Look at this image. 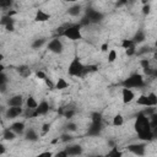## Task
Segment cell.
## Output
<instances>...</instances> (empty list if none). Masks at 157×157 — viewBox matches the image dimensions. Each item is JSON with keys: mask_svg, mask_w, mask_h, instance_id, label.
Instances as JSON below:
<instances>
[{"mask_svg": "<svg viewBox=\"0 0 157 157\" xmlns=\"http://www.w3.org/2000/svg\"><path fill=\"white\" fill-rule=\"evenodd\" d=\"M135 131L139 135L140 140L144 141H151L155 135L151 130V124H150V117L145 115L144 113H139L137 118L135 120Z\"/></svg>", "mask_w": 157, "mask_h": 157, "instance_id": "cell-1", "label": "cell"}, {"mask_svg": "<svg viewBox=\"0 0 157 157\" xmlns=\"http://www.w3.org/2000/svg\"><path fill=\"white\" fill-rule=\"evenodd\" d=\"M61 37H65L70 40H77L81 39L82 34H81V25H72L69 26L66 28H64V32L61 34Z\"/></svg>", "mask_w": 157, "mask_h": 157, "instance_id": "cell-2", "label": "cell"}, {"mask_svg": "<svg viewBox=\"0 0 157 157\" xmlns=\"http://www.w3.org/2000/svg\"><path fill=\"white\" fill-rule=\"evenodd\" d=\"M83 70H85V65H82V63L78 60V58H74L67 67V72L70 76H75V77H80L83 76Z\"/></svg>", "mask_w": 157, "mask_h": 157, "instance_id": "cell-3", "label": "cell"}, {"mask_svg": "<svg viewBox=\"0 0 157 157\" xmlns=\"http://www.w3.org/2000/svg\"><path fill=\"white\" fill-rule=\"evenodd\" d=\"M123 86L125 88H139L144 86V78L140 74H134L131 76H129L128 78H125L123 81Z\"/></svg>", "mask_w": 157, "mask_h": 157, "instance_id": "cell-4", "label": "cell"}, {"mask_svg": "<svg viewBox=\"0 0 157 157\" xmlns=\"http://www.w3.org/2000/svg\"><path fill=\"white\" fill-rule=\"evenodd\" d=\"M85 17L90 21V23H98V22H101V21L103 20L104 15H103L101 11H98V10H94V9H87V10H86V16H85Z\"/></svg>", "mask_w": 157, "mask_h": 157, "instance_id": "cell-5", "label": "cell"}, {"mask_svg": "<svg viewBox=\"0 0 157 157\" xmlns=\"http://www.w3.org/2000/svg\"><path fill=\"white\" fill-rule=\"evenodd\" d=\"M48 49L54 53V54H60L63 53V49H64V45H63V42L59 39V38H53L49 43H48Z\"/></svg>", "mask_w": 157, "mask_h": 157, "instance_id": "cell-6", "label": "cell"}, {"mask_svg": "<svg viewBox=\"0 0 157 157\" xmlns=\"http://www.w3.org/2000/svg\"><path fill=\"white\" fill-rule=\"evenodd\" d=\"M128 150L136 156H144L146 152V146L145 144H131L128 146Z\"/></svg>", "mask_w": 157, "mask_h": 157, "instance_id": "cell-7", "label": "cell"}, {"mask_svg": "<svg viewBox=\"0 0 157 157\" xmlns=\"http://www.w3.org/2000/svg\"><path fill=\"white\" fill-rule=\"evenodd\" d=\"M21 114H23V109L21 107H9L5 112V117L7 119H15Z\"/></svg>", "mask_w": 157, "mask_h": 157, "instance_id": "cell-8", "label": "cell"}, {"mask_svg": "<svg viewBox=\"0 0 157 157\" xmlns=\"http://www.w3.org/2000/svg\"><path fill=\"white\" fill-rule=\"evenodd\" d=\"M121 98H123V103L128 104V103L132 102V99L135 98V94H134V92L130 88H125L124 87L121 90Z\"/></svg>", "mask_w": 157, "mask_h": 157, "instance_id": "cell-9", "label": "cell"}, {"mask_svg": "<svg viewBox=\"0 0 157 157\" xmlns=\"http://www.w3.org/2000/svg\"><path fill=\"white\" fill-rule=\"evenodd\" d=\"M65 151L69 156H80L83 152V148L80 145H70L65 148Z\"/></svg>", "mask_w": 157, "mask_h": 157, "instance_id": "cell-10", "label": "cell"}, {"mask_svg": "<svg viewBox=\"0 0 157 157\" xmlns=\"http://www.w3.org/2000/svg\"><path fill=\"white\" fill-rule=\"evenodd\" d=\"M22 104H23V98H22L21 94L12 96L7 101V105L9 107H22Z\"/></svg>", "mask_w": 157, "mask_h": 157, "instance_id": "cell-11", "label": "cell"}, {"mask_svg": "<svg viewBox=\"0 0 157 157\" xmlns=\"http://www.w3.org/2000/svg\"><path fill=\"white\" fill-rule=\"evenodd\" d=\"M10 129L16 134V135H22L26 130V126H25V123L23 121H15L11 124Z\"/></svg>", "mask_w": 157, "mask_h": 157, "instance_id": "cell-12", "label": "cell"}, {"mask_svg": "<svg viewBox=\"0 0 157 157\" xmlns=\"http://www.w3.org/2000/svg\"><path fill=\"white\" fill-rule=\"evenodd\" d=\"M101 130H102V121H92V124L88 128L87 132L91 136H96V135H98L101 132Z\"/></svg>", "mask_w": 157, "mask_h": 157, "instance_id": "cell-13", "label": "cell"}, {"mask_svg": "<svg viewBox=\"0 0 157 157\" xmlns=\"http://www.w3.org/2000/svg\"><path fill=\"white\" fill-rule=\"evenodd\" d=\"M50 17H52L50 13L45 12L44 10H37L36 16H34V21H37V22H45V21H49Z\"/></svg>", "mask_w": 157, "mask_h": 157, "instance_id": "cell-14", "label": "cell"}, {"mask_svg": "<svg viewBox=\"0 0 157 157\" xmlns=\"http://www.w3.org/2000/svg\"><path fill=\"white\" fill-rule=\"evenodd\" d=\"M137 104H139V105H142V107H153L152 103H151L150 97L146 96V94H141V96L137 98Z\"/></svg>", "mask_w": 157, "mask_h": 157, "instance_id": "cell-15", "label": "cell"}, {"mask_svg": "<svg viewBox=\"0 0 157 157\" xmlns=\"http://www.w3.org/2000/svg\"><path fill=\"white\" fill-rule=\"evenodd\" d=\"M37 112H38V114H39V115H44V114H47V113L49 112V104H48V102L42 101V102L38 104Z\"/></svg>", "mask_w": 157, "mask_h": 157, "instance_id": "cell-16", "label": "cell"}, {"mask_svg": "<svg viewBox=\"0 0 157 157\" xmlns=\"http://www.w3.org/2000/svg\"><path fill=\"white\" fill-rule=\"evenodd\" d=\"M81 10H82L81 5L75 4V5H72L71 7H69V9H67V13H69L70 16H78V15H80V12H81Z\"/></svg>", "mask_w": 157, "mask_h": 157, "instance_id": "cell-17", "label": "cell"}, {"mask_svg": "<svg viewBox=\"0 0 157 157\" xmlns=\"http://www.w3.org/2000/svg\"><path fill=\"white\" fill-rule=\"evenodd\" d=\"M25 137H26V140H28V141H37V140H38V134H37L33 129H28V130H26V132H25Z\"/></svg>", "mask_w": 157, "mask_h": 157, "instance_id": "cell-18", "label": "cell"}, {"mask_svg": "<svg viewBox=\"0 0 157 157\" xmlns=\"http://www.w3.org/2000/svg\"><path fill=\"white\" fill-rule=\"evenodd\" d=\"M15 137H16V134H15L10 128L4 130V132H2V139H4V140H6V141H12V140H15Z\"/></svg>", "mask_w": 157, "mask_h": 157, "instance_id": "cell-19", "label": "cell"}, {"mask_svg": "<svg viewBox=\"0 0 157 157\" xmlns=\"http://www.w3.org/2000/svg\"><path fill=\"white\" fill-rule=\"evenodd\" d=\"M150 124H151V130L153 132V135H157V113H153L150 117Z\"/></svg>", "mask_w": 157, "mask_h": 157, "instance_id": "cell-20", "label": "cell"}, {"mask_svg": "<svg viewBox=\"0 0 157 157\" xmlns=\"http://www.w3.org/2000/svg\"><path fill=\"white\" fill-rule=\"evenodd\" d=\"M0 23H1V26L6 27V26H10V25H13L15 23V20L12 17L7 16V15H2L1 16V20H0Z\"/></svg>", "mask_w": 157, "mask_h": 157, "instance_id": "cell-21", "label": "cell"}, {"mask_svg": "<svg viewBox=\"0 0 157 157\" xmlns=\"http://www.w3.org/2000/svg\"><path fill=\"white\" fill-rule=\"evenodd\" d=\"M18 74H20L22 77H28V76L32 74V71H31V69H29L28 66L21 65V66H18Z\"/></svg>", "mask_w": 157, "mask_h": 157, "instance_id": "cell-22", "label": "cell"}, {"mask_svg": "<svg viewBox=\"0 0 157 157\" xmlns=\"http://www.w3.org/2000/svg\"><path fill=\"white\" fill-rule=\"evenodd\" d=\"M38 102L34 99V97H32V96H29L28 98H27V101H26V105H27V108H29V109H37L38 108Z\"/></svg>", "mask_w": 157, "mask_h": 157, "instance_id": "cell-23", "label": "cell"}, {"mask_svg": "<svg viewBox=\"0 0 157 157\" xmlns=\"http://www.w3.org/2000/svg\"><path fill=\"white\" fill-rule=\"evenodd\" d=\"M105 157H123V153H121V151L117 146H114V147H112L109 150V152L107 153Z\"/></svg>", "mask_w": 157, "mask_h": 157, "instance_id": "cell-24", "label": "cell"}, {"mask_svg": "<svg viewBox=\"0 0 157 157\" xmlns=\"http://www.w3.org/2000/svg\"><path fill=\"white\" fill-rule=\"evenodd\" d=\"M145 32L144 31H137L136 33H135V36H134V38H132V40L135 42V44L136 43H142L144 40H145Z\"/></svg>", "mask_w": 157, "mask_h": 157, "instance_id": "cell-25", "label": "cell"}, {"mask_svg": "<svg viewBox=\"0 0 157 157\" xmlns=\"http://www.w3.org/2000/svg\"><path fill=\"white\" fill-rule=\"evenodd\" d=\"M69 87V83L65 81V78H59L55 83V88L56 90H65Z\"/></svg>", "mask_w": 157, "mask_h": 157, "instance_id": "cell-26", "label": "cell"}, {"mask_svg": "<svg viewBox=\"0 0 157 157\" xmlns=\"http://www.w3.org/2000/svg\"><path fill=\"white\" fill-rule=\"evenodd\" d=\"M114 126H121L124 124V118L121 114H117L114 118H113V123H112Z\"/></svg>", "mask_w": 157, "mask_h": 157, "instance_id": "cell-27", "label": "cell"}, {"mask_svg": "<svg viewBox=\"0 0 157 157\" xmlns=\"http://www.w3.org/2000/svg\"><path fill=\"white\" fill-rule=\"evenodd\" d=\"M136 44H135V42L132 40V39H123V42H121V47L126 50V49H129V48H131V47H135Z\"/></svg>", "mask_w": 157, "mask_h": 157, "instance_id": "cell-28", "label": "cell"}, {"mask_svg": "<svg viewBox=\"0 0 157 157\" xmlns=\"http://www.w3.org/2000/svg\"><path fill=\"white\" fill-rule=\"evenodd\" d=\"M44 43H45V39H44V38L34 39V40H33V43H32V48H33V49H39Z\"/></svg>", "mask_w": 157, "mask_h": 157, "instance_id": "cell-29", "label": "cell"}, {"mask_svg": "<svg viewBox=\"0 0 157 157\" xmlns=\"http://www.w3.org/2000/svg\"><path fill=\"white\" fill-rule=\"evenodd\" d=\"M115 59H117V52H115V49H110L109 53H108V61L114 63Z\"/></svg>", "mask_w": 157, "mask_h": 157, "instance_id": "cell-30", "label": "cell"}, {"mask_svg": "<svg viewBox=\"0 0 157 157\" xmlns=\"http://www.w3.org/2000/svg\"><path fill=\"white\" fill-rule=\"evenodd\" d=\"M94 71H97V66H96V65H87V66H85L83 75L90 74V72H94Z\"/></svg>", "mask_w": 157, "mask_h": 157, "instance_id": "cell-31", "label": "cell"}, {"mask_svg": "<svg viewBox=\"0 0 157 157\" xmlns=\"http://www.w3.org/2000/svg\"><path fill=\"white\" fill-rule=\"evenodd\" d=\"M49 130H50V124H43V126H42V129H40V135H42V136L47 135V134L49 132Z\"/></svg>", "mask_w": 157, "mask_h": 157, "instance_id": "cell-32", "label": "cell"}, {"mask_svg": "<svg viewBox=\"0 0 157 157\" xmlns=\"http://www.w3.org/2000/svg\"><path fill=\"white\" fill-rule=\"evenodd\" d=\"M11 5H12V1H10V0H2V1H0V7L1 9L10 7Z\"/></svg>", "mask_w": 157, "mask_h": 157, "instance_id": "cell-33", "label": "cell"}, {"mask_svg": "<svg viewBox=\"0 0 157 157\" xmlns=\"http://www.w3.org/2000/svg\"><path fill=\"white\" fill-rule=\"evenodd\" d=\"M148 97H150V99H151V103H152V105L155 107V105H157V96L153 93V92H151V93H148L147 94Z\"/></svg>", "mask_w": 157, "mask_h": 157, "instance_id": "cell-34", "label": "cell"}, {"mask_svg": "<svg viewBox=\"0 0 157 157\" xmlns=\"http://www.w3.org/2000/svg\"><path fill=\"white\" fill-rule=\"evenodd\" d=\"M74 115H75V110H74V109H67V110H65V112H64V117H65V118H67V119L72 118Z\"/></svg>", "mask_w": 157, "mask_h": 157, "instance_id": "cell-35", "label": "cell"}, {"mask_svg": "<svg viewBox=\"0 0 157 157\" xmlns=\"http://www.w3.org/2000/svg\"><path fill=\"white\" fill-rule=\"evenodd\" d=\"M92 121H102V115L99 113H92Z\"/></svg>", "mask_w": 157, "mask_h": 157, "instance_id": "cell-36", "label": "cell"}, {"mask_svg": "<svg viewBox=\"0 0 157 157\" xmlns=\"http://www.w3.org/2000/svg\"><path fill=\"white\" fill-rule=\"evenodd\" d=\"M36 76H37L38 78H40V80H45V78H48L47 75H45V72H43L42 70H38V71L36 72Z\"/></svg>", "mask_w": 157, "mask_h": 157, "instance_id": "cell-37", "label": "cell"}, {"mask_svg": "<svg viewBox=\"0 0 157 157\" xmlns=\"http://www.w3.org/2000/svg\"><path fill=\"white\" fill-rule=\"evenodd\" d=\"M60 140H61L63 142H67V141H71L72 137H71V135H69V134H63L61 137H60Z\"/></svg>", "mask_w": 157, "mask_h": 157, "instance_id": "cell-38", "label": "cell"}, {"mask_svg": "<svg viewBox=\"0 0 157 157\" xmlns=\"http://www.w3.org/2000/svg\"><path fill=\"white\" fill-rule=\"evenodd\" d=\"M140 64H141V66H142V69H144V70L150 67V63H148V60H147V59H142V60L140 61Z\"/></svg>", "mask_w": 157, "mask_h": 157, "instance_id": "cell-39", "label": "cell"}, {"mask_svg": "<svg viewBox=\"0 0 157 157\" xmlns=\"http://www.w3.org/2000/svg\"><path fill=\"white\" fill-rule=\"evenodd\" d=\"M135 47H136V45H135ZM135 47H131V48H129V49H126V50H125L128 56H131V55H134V54L136 53V49H135Z\"/></svg>", "mask_w": 157, "mask_h": 157, "instance_id": "cell-40", "label": "cell"}, {"mask_svg": "<svg viewBox=\"0 0 157 157\" xmlns=\"http://www.w3.org/2000/svg\"><path fill=\"white\" fill-rule=\"evenodd\" d=\"M6 82H7L6 75L4 72H0V85H6Z\"/></svg>", "mask_w": 157, "mask_h": 157, "instance_id": "cell-41", "label": "cell"}, {"mask_svg": "<svg viewBox=\"0 0 157 157\" xmlns=\"http://www.w3.org/2000/svg\"><path fill=\"white\" fill-rule=\"evenodd\" d=\"M54 157H69V155L66 153V151H65V150H63V151L56 152V153L54 155Z\"/></svg>", "mask_w": 157, "mask_h": 157, "instance_id": "cell-42", "label": "cell"}, {"mask_svg": "<svg viewBox=\"0 0 157 157\" xmlns=\"http://www.w3.org/2000/svg\"><path fill=\"white\" fill-rule=\"evenodd\" d=\"M150 10H151L150 4H146V5H144V7H142V13H144V15H147V13H150Z\"/></svg>", "mask_w": 157, "mask_h": 157, "instance_id": "cell-43", "label": "cell"}, {"mask_svg": "<svg viewBox=\"0 0 157 157\" xmlns=\"http://www.w3.org/2000/svg\"><path fill=\"white\" fill-rule=\"evenodd\" d=\"M44 82H45V85H47V86H48L50 90H54V88H55V85L52 82V80H49V78H45V80H44Z\"/></svg>", "mask_w": 157, "mask_h": 157, "instance_id": "cell-44", "label": "cell"}, {"mask_svg": "<svg viewBox=\"0 0 157 157\" xmlns=\"http://www.w3.org/2000/svg\"><path fill=\"white\" fill-rule=\"evenodd\" d=\"M66 129H67L69 131H75V130H76V124H75V123H69V124L66 125Z\"/></svg>", "mask_w": 157, "mask_h": 157, "instance_id": "cell-45", "label": "cell"}, {"mask_svg": "<svg viewBox=\"0 0 157 157\" xmlns=\"http://www.w3.org/2000/svg\"><path fill=\"white\" fill-rule=\"evenodd\" d=\"M39 156H40V157H54L53 152H50V151H45V152H42V153H39Z\"/></svg>", "mask_w": 157, "mask_h": 157, "instance_id": "cell-46", "label": "cell"}, {"mask_svg": "<svg viewBox=\"0 0 157 157\" xmlns=\"http://www.w3.org/2000/svg\"><path fill=\"white\" fill-rule=\"evenodd\" d=\"M17 13V11H15V10H11V11H7V16H10V17H12V16H15Z\"/></svg>", "mask_w": 157, "mask_h": 157, "instance_id": "cell-47", "label": "cell"}, {"mask_svg": "<svg viewBox=\"0 0 157 157\" xmlns=\"http://www.w3.org/2000/svg\"><path fill=\"white\" fill-rule=\"evenodd\" d=\"M101 50H102V52H108V44H107V43L102 44V47H101Z\"/></svg>", "mask_w": 157, "mask_h": 157, "instance_id": "cell-48", "label": "cell"}, {"mask_svg": "<svg viewBox=\"0 0 157 157\" xmlns=\"http://www.w3.org/2000/svg\"><path fill=\"white\" fill-rule=\"evenodd\" d=\"M4 153H5V146L1 144L0 145V155H4Z\"/></svg>", "mask_w": 157, "mask_h": 157, "instance_id": "cell-49", "label": "cell"}, {"mask_svg": "<svg viewBox=\"0 0 157 157\" xmlns=\"http://www.w3.org/2000/svg\"><path fill=\"white\" fill-rule=\"evenodd\" d=\"M0 90H1V92L4 93V92L6 91V85H0Z\"/></svg>", "mask_w": 157, "mask_h": 157, "instance_id": "cell-50", "label": "cell"}, {"mask_svg": "<svg viewBox=\"0 0 157 157\" xmlns=\"http://www.w3.org/2000/svg\"><path fill=\"white\" fill-rule=\"evenodd\" d=\"M153 58H155V59H156V60H157V50H156V52H155V54H153Z\"/></svg>", "mask_w": 157, "mask_h": 157, "instance_id": "cell-51", "label": "cell"}, {"mask_svg": "<svg viewBox=\"0 0 157 157\" xmlns=\"http://www.w3.org/2000/svg\"><path fill=\"white\" fill-rule=\"evenodd\" d=\"M153 76H156V77H157V70H155V72H153Z\"/></svg>", "mask_w": 157, "mask_h": 157, "instance_id": "cell-52", "label": "cell"}, {"mask_svg": "<svg viewBox=\"0 0 157 157\" xmlns=\"http://www.w3.org/2000/svg\"><path fill=\"white\" fill-rule=\"evenodd\" d=\"M93 157H103V156H101V155H98V156H93Z\"/></svg>", "mask_w": 157, "mask_h": 157, "instance_id": "cell-53", "label": "cell"}, {"mask_svg": "<svg viewBox=\"0 0 157 157\" xmlns=\"http://www.w3.org/2000/svg\"><path fill=\"white\" fill-rule=\"evenodd\" d=\"M155 44H156V47H157V38H156V43H155Z\"/></svg>", "mask_w": 157, "mask_h": 157, "instance_id": "cell-54", "label": "cell"}, {"mask_svg": "<svg viewBox=\"0 0 157 157\" xmlns=\"http://www.w3.org/2000/svg\"><path fill=\"white\" fill-rule=\"evenodd\" d=\"M34 157H40V156H39V155H38V156H34Z\"/></svg>", "mask_w": 157, "mask_h": 157, "instance_id": "cell-55", "label": "cell"}]
</instances>
